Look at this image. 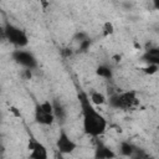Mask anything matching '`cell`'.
Wrapping results in <instances>:
<instances>
[{
	"label": "cell",
	"mask_w": 159,
	"mask_h": 159,
	"mask_svg": "<svg viewBox=\"0 0 159 159\" xmlns=\"http://www.w3.org/2000/svg\"><path fill=\"white\" fill-rule=\"evenodd\" d=\"M78 101L82 111V124L84 133L92 138H99L107 130L106 118L94 108V104L86 92L81 91L78 93Z\"/></svg>",
	"instance_id": "obj_1"
},
{
	"label": "cell",
	"mask_w": 159,
	"mask_h": 159,
	"mask_svg": "<svg viewBox=\"0 0 159 159\" xmlns=\"http://www.w3.org/2000/svg\"><path fill=\"white\" fill-rule=\"evenodd\" d=\"M107 103L109 107L114 109L129 111L139 104V98L135 91H123V92L112 93L107 99Z\"/></svg>",
	"instance_id": "obj_2"
},
{
	"label": "cell",
	"mask_w": 159,
	"mask_h": 159,
	"mask_svg": "<svg viewBox=\"0 0 159 159\" xmlns=\"http://www.w3.org/2000/svg\"><path fill=\"white\" fill-rule=\"evenodd\" d=\"M2 34H4V37L16 48H25L29 45L27 34L22 29H20L19 26L11 22H5Z\"/></svg>",
	"instance_id": "obj_3"
},
{
	"label": "cell",
	"mask_w": 159,
	"mask_h": 159,
	"mask_svg": "<svg viewBox=\"0 0 159 159\" xmlns=\"http://www.w3.org/2000/svg\"><path fill=\"white\" fill-rule=\"evenodd\" d=\"M34 118L35 122L40 125L50 127L56 120L53 114V104L52 101H43L41 103H36L35 111H34Z\"/></svg>",
	"instance_id": "obj_4"
},
{
	"label": "cell",
	"mask_w": 159,
	"mask_h": 159,
	"mask_svg": "<svg viewBox=\"0 0 159 159\" xmlns=\"http://www.w3.org/2000/svg\"><path fill=\"white\" fill-rule=\"evenodd\" d=\"M11 57H12L14 62H16L19 66H21L24 68H29V70L37 68V65H39L37 58L30 51H26L24 48H16L11 53Z\"/></svg>",
	"instance_id": "obj_5"
},
{
	"label": "cell",
	"mask_w": 159,
	"mask_h": 159,
	"mask_svg": "<svg viewBox=\"0 0 159 159\" xmlns=\"http://www.w3.org/2000/svg\"><path fill=\"white\" fill-rule=\"evenodd\" d=\"M56 148L61 154H71L77 149V143L67 134L65 129H60L56 140Z\"/></svg>",
	"instance_id": "obj_6"
},
{
	"label": "cell",
	"mask_w": 159,
	"mask_h": 159,
	"mask_svg": "<svg viewBox=\"0 0 159 159\" xmlns=\"http://www.w3.org/2000/svg\"><path fill=\"white\" fill-rule=\"evenodd\" d=\"M27 149L30 150V158L32 159H47L48 158L47 148L34 137L29 138Z\"/></svg>",
	"instance_id": "obj_7"
},
{
	"label": "cell",
	"mask_w": 159,
	"mask_h": 159,
	"mask_svg": "<svg viewBox=\"0 0 159 159\" xmlns=\"http://www.w3.org/2000/svg\"><path fill=\"white\" fill-rule=\"evenodd\" d=\"M117 154L101 139L96 138V145H94V158L98 159H111L116 158Z\"/></svg>",
	"instance_id": "obj_8"
},
{
	"label": "cell",
	"mask_w": 159,
	"mask_h": 159,
	"mask_svg": "<svg viewBox=\"0 0 159 159\" xmlns=\"http://www.w3.org/2000/svg\"><path fill=\"white\" fill-rule=\"evenodd\" d=\"M142 61L145 63H153L159 67V47H149L142 55Z\"/></svg>",
	"instance_id": "obj_9"
},
{
	"label": "cell",
	"mask_w": 159,
	"mask_h": 159,
	"mask_svg": "<svg viewBox=\"0 0 159 159\" xmlns=\"http://www.w3.org/2000/svg\"><path fill=\"white\" fill-rule=\"evenodd\" d=\"M52 104H53V114H55L56 120H58L61 123L65 122L66 116H67V111H66L65 106L60 101H57V99H53L52 101Z\"/></svg>",
	"instance_id": "obj_10"
},
{
	"label": "cell",
	"mask_w": 159,
	"mask_h": 159,
	"mask_svg": "<svg viewBox=\"0 0 159 159\" xmlns=\"http://www.w3.org/2000/svg\"><path fill=\"white\" fill-rule=\"evenodd\" d=\"M135 145L127 142V140H123L120 142L119 144V152H120V155L123 157H127V158H132L133 154H134V150H135Z\"/></svg>",
	"instance_id": "obj_11"
},
{
	"label": "cell",
	"mask_w": 159,
	"mask_h": 159,
	"mask_svg": "<svg viewBox=\"0 0 159 159\" xmlns=\"http://www.w3.org/2000/svg\"><path fill=\"white\" fill-rule=\"evenodd\" d=\"M96 75L104 78V80H112L113 78V71L107 65H99L96 68Z\"/></svg>",
	"instance_id": "obj_12"
},
{
	"label": "cell",
	"mask_w": 159,
	"mask_h": 159,
	"mask_svg": "<svg viewBox=\"0 0 159 159\" xmlns=\"http://www.w3.org/2000/svg\"><path fill=\"white\" fill-rule=\"evenodd\" d=\"M88 96H89V99L92 101V103H93L94 106H102V104H106V103H107V97H106L102 92L92 91Z\"/></svg>",
	"instance_id": "obj_13"
},
{
	"label": "cell",
	"mask_w": 159,
	"mask_h": 159,
	"mask_svg": "<svg viewBox=\"0 0 159 159\" xmlns=\"http://www.w3.org/2000/svg\"><path fill=\"white\" fill-rule=\"evenodd\" d=\"M114 25H113V22H111V21H106V22H103V25H102V36L103 37H109V36H112L113 34H114Z\"/></svg>",
	"instance_id": "obj_14"
},
{
	"label": "cell",
	"mask_w": 159,
	"mask_h": 159,
	"mask_svg": "<svg viewBox=\"0 0 159 159\" xmlns=\"http://www.w3.org/2000/svg\"><path fill=\"white\" fill-rule=\"evenodd\" d=\"M91 45H92V40H91V37L86 39L84 41H82V42L78 43V52H80V53H84V52H87L88 48L91 47Z\"/></svg>",
	"instance_id": "obj_15"
},
{
	"label": "cell",
	"mask_w": 159,
	"mask_h": 159,
	"mask_svg": "<svg viewBox=\"0 0 159 159\" xmlns=\"http://www.w3.org/2000/svg\"><path fill=\"white\" fill-rule=\"evenodd\" d=\"M158 70H159V67H158L157 65H153V63H147V65L142 68V71H143L145 75H149V76H152V75L157 73V72H158Z\"/></svg>",
	"instance_id": "obj_16"
},
{
	"label": "cell",
	"mask_w": 159,
	"mask_h": 159,
	"mask_svg": "<svg viewBox=\"0 0 159 159\" xmlns=\"http://www.w3.org/2000/svg\"><path fill=\"white\" fill-rule=\"evenodd\" d=\"M89 36H88V34L87 32H84V31H77L76 34H75V36H73V40L75 41H77L78 43L80 42H82V41H84L86 39H88Z\"/></svg>",
	"instance_id": "obj_17"
},
{
	"label": "cell",
	"mask_w": 159,
	"mask_h": 159,
	"mask_svg": "<svg viewBox=\"0 0 159 159\" xmlns=\"http://www.w3.org/2000/svg\"><path fill=\"white\" fill-rule=\"evenodd\" d=\"M140 158H148V154L143 149H140V148L137 147L135 150H134V154H133L132 159H140Z\"/></svg>",
	"instance_id": "obj_18"
},
{
	"label": "cell",
	"mask_w": 159,
	"mask_h": 159,
	"mask_svg": "<svg viewBox=\"0 0 159 159\" xmlns=\"http://www.w3.org/2000/svg\"><path fill=\"white\" fill-rule=\"evenodd\" d=\"M61 53H62V56L63 57H70V56H72L73 55V50L72 48H68V47H66V48H62L61 50Z\"/></svg>",
	"instance_id": "obj_19"
},
{
	"label": "cell",
	"mask_w": 159,
	"mask_h": 159,
	"mask_svg": "<svg viewBox=\"0 0 159 159\" xmlns=\"http://www.w3.org/2000/svg\"><path fill=\"white\" fill-rule=\"evenodd\" d=\"M10 111H11L16 117H21V113L17 111V108H15V107H10Z\"/></svg>",
	"instance_id": "obj_20"
},
{
	"label": "cell",
	"mask_w": 159,
	"mask_h": 159,
	"mask_svg": "<svg viewBox=\"0 0 159 159\" xmlns=\"http://www.w3.org/2000/svg\"><path fill=\"white\" fill-rule=\"evenodd\" d=\"M152 2H153V7L157 11H159V0H152Z\"/></svg>",
	"instance_id": "obj_21"
},
{
	"label": "cell",
	"mask_w": 159,
	"mask_h": 159,
	"mask_svg": "<svg viewBox=\"0 0 159 159\" xmlns=\"http://www.w3.org/2000/svg\"><path fill=\"white\" fill-rule=\"evenodd\" d=\"M40 2L42 4V7H43V9H46V7L50 5V1H47V0H40Z\"/></svg>",
	"instance_id": "obj_22"
}]
</instances>
